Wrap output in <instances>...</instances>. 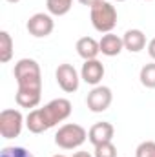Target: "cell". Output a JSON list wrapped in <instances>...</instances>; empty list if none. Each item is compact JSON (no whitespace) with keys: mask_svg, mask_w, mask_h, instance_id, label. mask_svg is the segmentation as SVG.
Returning <instances> with one entry per match:
<instances>
[{"mask_svg":"<svg viewBox=\"0 0 155 157\" xmlns=\"http://www.w3.org/2000/svg\"><path fill=\"white\" fill-rule=\"evenodd\" d=\"M146 2H152V0H146Z\"/></svg>","mask_w":155,"mask_h":157,"instance_id":"484cf974","label":"cell"},{"mask_svg":"<svg viewBox=\"0 0 155 157\" xmlns=\"http://www.w3.org/2000/svg\"><path fill=\"white\" fill-rule=\"evenodd\" d=\"M73 6V0H46V7H47V13L53 15V17H64L70 13Z\"/></svg>","mask_w":155,"mask_h":157,"instance_id":"5bb4252c","label":"cell"},{"mask_svg":"<svg viewBox=\"0 0 155 157\" xmlns=\"http://www.w3.org/2000/svg\"><path fill=\"white\" fill-rule=\"evenodd\" d=\"M113 101V93L108 86H93V90L88 93L86 97V104H88V110L93 112V113H102L110 108Z\"/></svg>","mask_w":155,"mask_h":157,"instance_id":"8992f818","label":"cell"},{"mask_svg":"<svg viewBox=\"0 0 155 157\" xmlns=\"http://www.w3.org/2000/svg\"><path fill=\"white\" fill-rule=\"evenodd\" d=\"M26 29L29 31L31 37L35 39H46L53 33L55 29V22H53V17L49 13H35L29 17L28 24H26Z\"/></svg>","mask_w":155,"mask_h":157,"instance_id":"52a82bcc","label":"cell"},{"mask_svg":"<svg viewBox=\"0 0 155 157\" xmlns=\"http://www.w3.org/2000/svg\"><path fill=\"white\" fill-rule=\"evenodd\" d=\"M13 75L17 78V104L20 108L35 110L42 99V71L35 59H20L15 68Z\"/></svg>","mask_w":155,"mask_h":157,"instance_id":"6da1fadb","label":"cell"},{"mask_svg":"<svg viewBox=\"0 0 155 157\" xmlns=\"http://www.w3.org/2000/svg\"><path fill=\"white\" fill-rule=\"evenodd\" d=\"M113 135H115V128L112 122H95L89 132H88V141L93 144V146H99V144H104V143H112L113 141Z\"/></svg>","mask_w":155,"mask_h":157,"instance_id":"9c48e42d","label":"cell"},{"mask_svg":"<svg viewBox=\"0 0 155 157\" xmlns=\"http://www.w3.org/2000/svg\"><path fill=\"white\" fill-rule=\"evenodd\" d=\"M53 157H68V155H62V154H57V155H53Z\"/></svg>","mask_w":155,"mask_h":157,"instance_id":"cb8c5ba5","label":"cell"},{"mask_svg":"<svg viewBox=\"0 0 155 157\" xmlns=\"http://www.w3.org/2000/svg\"><path fill=\"white\" fill-rule=\"evenodd\" d=\"M148 55H150V57L155 60V37L148 42Z\"/></svg>","mask_w":155,"mask_h":157,"instance_id":"ffe728a7","label":"cell"},{"mask_svg":"<svg viewBox=\"0 0 155 157\" xmlns=\"http://www.w3.org/2000/svg\"><path fill=\"white\" fill-rule=\"evenodd\" d=\"M71 157H95V155H91L89 152H75Z\"/></svg>","mask_w":155,"mask_h":157,"instance_id":"7402d4cb","label":"cell"},{"mask_svg":"<svg viewBox=\"0 0 155 157\" xmlns=\"http://www.w3.org/2000/svg\"><path fill=\"white\" fill-rule=\"evenodd\" d=\"M0 157H35L29 150L22 148V146H6L2 148Z\"/></svg>","mask_w":155,"mask_h":157,"instance_id":"e0dca14e","label":"cell"},{"mask_svg":"<svg viewBox=\"0 0 155 157\" xmlns=\"http://www.w3.org/2000/svg\"><path fill=\"white\" fill-rule=\"evenodd\" d=\"M6 2H9V4H17V2H20V0H6Z\"/></svg>","mask_w":155,"mask_h":157,"instance_id":"603a6c76","label":"cell"},{"mask_svg":"<svg viewBox=\"0 0 155 157\" xmlns=\"http://www.w3.org/2000/svg\"><path fill=\"white\" fill-rule=\"evenodd\" d=\"M124 42V49H128L130 53H139L146 48V35L141 29H128L122 37Z\"/></svg>","mask_w":155,"mask_h":157,"instance_id":"4fadbf2b","label":"cell"},{"mask_svg":"<svg viewBox=\"0 0 155 157\" xmlns=\"http://www.w3.org/2000/svg\"><path fill=\"white\" fill-rule=\"evenodd\" d=\"M95 157H117V146L112 143H104V144H99L95 146Z\"/></svg>","mask_w":155,"mask_h":157,"instance_id":"ac0fdd59","label":"cell"},{"mask_svg":"<svg viewBox=\"0 0 155 157\" xmlns=\"http://www.w3.org/2000/svg\"><path fill=\"white\" fill-rule=\"evenodd\" d=\"M13 39L7 31H0V62L7 64L13 57Z\"/></svg>","mask_w":155,"mask_h":157,"instance_id":"9a60e30c","label":"cell"},{"mask_svg":"<svg viewBox=\"0 0 155 157\" xmlns=\"http://www.w3.org/2000/svg\"><path fill=\"white\" fill-rule=\"evenodd\" d=\"M104 64L99 60V59H91V60H84L82 64V70H80V78L86 82V84H91V86H99L100 80L104 78Z\"/></svg>","mask_w":155,"mask_h":157,"instance_id":"30bf717a","label":"cell"},{"mask_svg":"<svg viewBox=\"0 0 155 157\" xmlns=\"http://www.w3.org/2000/svg\"><path fill=\"white\" fill-rule=\"evenodd\" d=\"M86 139H88L86 128L77 122L62 124L55 133V144L62 150H75L86 143Z\"/></svg>","mask_w":155,"mask_h":157,"instance_id":"277c9868","label":"cell"},{"mask_svg":"<svg viewBox=\"0 0 155 157\" xmlns=\"http://www.w3.org/2000/svg\"><path fill=\"white\" fill-rule=\"evenodd\" d=\"M75 49H77L78 57L84 59V60L97 59V55L100 53V46H99V42L93 39V37H80L77 40Z\"/></svg>","mask_w":155,"mask_h":157,"instance_id":"7c38bea8","label":"cell"},{"mask_svg":"<svg viewBox=\"0 0 155 157\" xmlns=\"http://www.w3.org/2000/svg\"><path fill=\"white\" fill-rule=\"evenodd\" d=\"M117 2H126V0H117Z\"/></svg>","mask_w":155,"mask_h":157,"instance_id":"d4e9b609","label":"cell"},{"mask_svg":"<svg viewBox=\"0 0 155 157\" xmlns=\"http://www.w3.org/2000/svg\"><path fill=\"white\" fill-rule=\"evenodd\" d=\"M99 46H100V53L106 55V57H117V55L124 49L122 37L115 35L113 31H112V33H104L102 39L99 40Z\"/></svg>","mask_w":155,"mask_h":157,"instance_id":"8fae6325","label":"cell"},{"mask_svg":"<svg viewBox=\"0 0 155 157\" xmlns=\"http://www.w3.org/2000/svg\"><path fill=\"white\" fill-rule=\"evenodd\" d=\"M82 6H88V7H93L95 4H99V2H102V0H78Z\"/></svg>","mask_w":155,"mask_h":157,"instance_id":"44dd1931","label":"cell"},{"mask_svg":"<svg viewBox=\"0 0 155 157\" xmlns=\"http://www.w3.org/2000/svg\"><path fill=\"white\" fill-rule=\"evenodd\" d=\"M55 78H57V84L60 86V90L66 93H73L78 90L80 77L71 64H59V68L55 71Z\"/></svg>","mask_w":155,"mask_h":157,"instance_id":"ba28073f","label":"cell"},{"mask_svg":"<svg viewBox=\"0 0 155 157\" xmlns=\"http://www.w3.org/2000/svg\"><path fill=\"white\" fill-rule=\"evenodd\" d=\"M71 102L68 99H53L42 108L29 110L26 117V126L31 133H44L46 130L57 126L71 115Z\"/></svg>","mask_w":155,"mask_h":157,"instance_id":"7a4b0ae2","label":"cell"},{"mask_svg":"<svg viewBox=\"0 0 155 157\" xmlns=\"http://www.w3.org/2000/svg\"><path fill=\"white\" fill-rule=\"evenodd\" d=\"M26 119L18 110L7 108L0 112V135L4 139H15L20 135Z\"/></svg>","mask_w":155,"mask_h":157,"instance_id":"5b68a950","label":"cell"},{"mask_svg":"<svg viewBox=\"0 0 155 157\" xmlns=\"http://www.w3.org/2000/svg\"><path fill=\"white\" fill-rule=\"evenodd\" d=\"M139 78H141V84H142L144 88L155 90V62L144 64V66L141 68Z\"/></svg>","mask_w":155,"mask_h":157,"instance_id":"2e32d148","label":"cell"},{"mask_svg":"<svg viewBox=\"0 0 155 157\" xmlns=\"http://www.w3.org/2000/svg\"><path fill=\"white\" fill-rule=\"evenodd\" d=\"M135 157H155V143L153 141H144L137 146Z\"/></svg>","mask_w":155,"mask_h":157,"instance_id":"d6986e66","label":"cell"},{"mask_svg":"<svg viewBox=\"0 0 155 157\" xmlns=\"http://www.w3.org/2000/svg\"><path fill=\"white\" fill-rule=\"evenodd\" d=\"M89 18H91V26L99 33H112L117 26V9L110 2L102 0L93 7H89Z\"/></svg>","mask_w":155,"mask_h":157,"instance_id":"3957f363","label":"cell"}]
</instances>
